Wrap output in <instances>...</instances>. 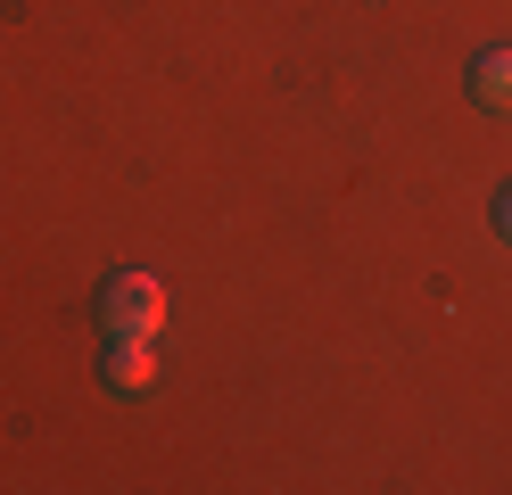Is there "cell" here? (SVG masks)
<instances>
[{"mask_svg":"<svg viewBox=\"0 0 512 495\" xmlns=\"http://www.w3.org/2000/svg\"><path fill=\"white\" fill-rule=\"evenodd\" d=\"M496 231H504V240H512V190L496 198Z\"/></svg>","mask_w":512,"mask_h":495,"instance_id":"obj_4","label":"cell"},{"mask_svg":"<svg viewBox=\"0 0 512 495\" xmlns=\"http://www.w3.org/2000/svg\"><path fill=\"white\" fill-rule=\"evenodd\" d=\"M100 322H108V339H157L166 330V289L149 273H116L100 289Z\"/></svg>","mask_w":512,"mask_h":495,"instance_id":"obj_1","label":"cell"},{"mask_svg":"<svg viewBox=\"0 0 512 495\" xmlns=\"http://www.w3.org/2000/svg\"><path fill=\"white\" fill-rule=\"evenodd\" d=\"M471 91H479V108H504L512 116V50H479L471 58Z\"/></svg>","mask_w":512,"mask_h":495,"instance_id":"obj_2","label":"cell"},{"mask_svg":"<svg viewBox=\"0 0 512 495\" xmlns=\"http://www.w3.org/2000/svg\"><path fill=\"white\" fill-rule=\"evenodd\" d=\"M149 372H157L149 339H116V347H108V363H100V380H108V388H149Z\"/></svg>","mask_w":512,"mask_h":495,"instance_id":"obj_3","label":"cell"}]
</instances>
